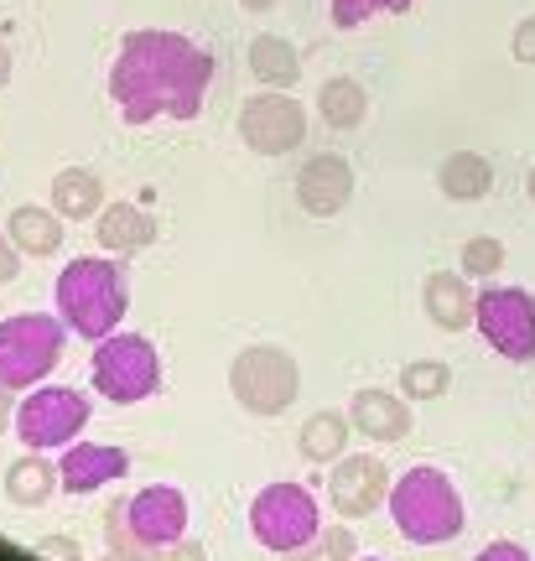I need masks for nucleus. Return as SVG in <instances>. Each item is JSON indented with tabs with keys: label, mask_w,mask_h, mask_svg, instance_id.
<instances>
[{
	"label": "nucleus",
	"mask_w": 535,
	"mask_h": 561,
	"mask_svg": "<svg viewBox=\"0 0 535 561\" xmlns=\"http://www.w3.org/2000/svg\"><path fill=\"white\" fill-rule=\"evenodd\" d=\"M68 348V322L47 312H16L0 318V385L5 390H32L62 364Z\"/></svg>",
	"instance_id": "5"
},
{
	"label": "nucleus",
	"mask_w": 535,
	"mask_h": 561,
	"mask_svg": "<svg viewBox=\"0 0 535 561\" xmlns=\"http://www.w3.org/2000/svg\"><path fill=\"white\" fill-rule=\"evenodd\" d=\"M510 53H515V62L535 68V16H525L515 32H510Z\"/></svg>",
	"instance_id": "30"
},
{
	"label": "nucleus",
	"mask_w": 535,
	"mask_h": 561,
	"mask_svg": "<svg viewBox=\"0 0 535 561\" xmlns=\"http://www.w3.org/2000/svg\"><path fill=\"white\" fill-rule=\"evenodd\" d=\"M53 489H62L58 468L42 458V453H26V458H16L5 468V500L21 504V510H42V504L53 500Z\"/></svg>",
	"instance_id": "22"
},
{
	"label": "nucleus",
	"mask_w": 535,
	"mask_h": 561,
	"mask_svg": "<svg viewBox=\"0 0 535 561\" xmlns=\"http://www.w3.org/2000/svg\"><path fill=\"white\" fill-rule=\"evenodd\" d=\"M417 0H333V26L338 32H354V26H364L369 16H406Z\"/></svg>",
	"instance_id": "28"
},
{
	"label": "nucleus",
	"mask_w": 535,
	"mask_h": 561,
	"mask_svg": "<svg viewBox=\"0 0 535 561\" xmlns=\"http://www.w3.org/2000/svg\"><path fill=\"white\" fill-rule=\"evenodd\" d=\"M474 561H535V557H531V551H525L520 541H489Z\"/></svg>",
	"instance_id": "31"
},
{
	"label": "nucleus",
	"mask_w": 535,
	"mask_h": 561,
	"mask_svg": "<svg viewBox=\"0 0 535 561\" xmlns=\"http://www.w3.org/2000/svg\"><path fill=\"white\" fill-rule=\"evenodd\" d=\"M53 301H58V318L68 322V333L100 343L125 322L130 280H125V271H119L115 261H104V255H79V261L62 265L58 286H53Z\"/></svg>",
	"instance_id": "2"
},
{
	"label": "nucleus",
	"mask_w": 535,
	"mask_h": 561,
	"mask_svg": "<svg viewBox=\"0 0 535 561\" xmlns=\"http://www.w3.org/2000/svg\"><path fill=\"white\" fill-rule=\"evenodd\" d=\"M125 525L151 557H161L167 546H178L187 536V494L172 483H151L136 500H125Z\"/></svg>",
	"instance_id": "12"
},
{
	"label": "nucleus",
	"mask_w": 535,
	"mask_h": 561,
	"mask_svg": "<svg viewBox=\"0 0 535 561\" xmlns=\"http://www.w3.org/2000/svg\"><path fill=\"white\" fill-rule=\"evenodd\" d=\"M474 328L499 359L535 364V297L525 286H483L474 301Z\"/></svg>",
	"instance_id": "8"
},
{
	"label": "nucleus",
	"mask_w": 535,
	"mask_h": 561,
	"mask_svg": "<svg viewBox=\"0 0 535 561\" xmlns=\"http://www.w3.org/2000/svg\"><path fill=\"white\" fill-rule=\"evenodd\" d=\"M214 83V53L182 32H130L110 68V100L125 125L198 121Z\"/></svg>",
	"instance_id": "1"
},
{
	"label": "nucleus",
	"mask_w": 535,
	"mask_h": 561,
	"mask_svg": "<svg viewBox=\"0 0 535 561\" xmlns=\"http://www.w3.org/2000/svg\"><path fill=\"white\" fill-rule=\"evenodd\" d=\"M239 140L255 157H292L307 140V110L286 89H260L255 100L239 104Z\"/></svg>",
	"instance_id": "10"
},
{
	"label": "nucleus",
	"mask_w": 535,
	"mask_h": 561,
	"mask_svg": "<svg viewBox=\"0 0 535 561\" xmlns=\"http://www.w3.org/2000/svg\"><path fill=\"white\" fill-rule=\"evenodd\" d=\"M83 426H89V396L73 390V385H47V390H32V396L16 405V437H21L26 453H53V447H68V442H79Z\"/></svg>",
	"instance_id": "9"
},
{
	"label": "nucleus",
	"mask_w": 535,
	"mask_h": 561,
	"mask_svg": "<svg viewBox=\"0 0 535 561\" xmlns=\"http://www.w3.org/2000/svg\"><path fill=\"white\" fill-rule=\"evenodd\" d=\"M32 551H37L42 561H83V546L73 541V536H42Z\"/></svg>",
	"instance_id": "29"
},
{
	"label": "nucleus",
	"mask_w": 535,
	"mask_h": 561,
	"mask_svg": "<svg viewBox=\"0 0 535 561\" xmlns=\"http://www.w3.org/2000/svg\"><path fill=\"white\" fill-rule=\"evenodd\" d=\"M349 437H354V421L343 416V411H312L297 432V453H301V462L333 468V462L349 453Z\"/></svg>",
	"instance_id": "19"
},
{
	"label": "nucleus",
	"mask_w": 535,
	"mask_h": 561,
	"mask_svg": "<svg viewBox=\"0 0 535 561\" xmlns=\"http://www.w3.org/2000/svg\"><path fill=\"white\" fill-rule=\"evenodd\" d=\"M390 520L411 546H447L463 536L468 525V510H463V494L457 483L432 468V462H417L406 468L396 483H390Z\"/></svg>",
	"instance_id": "3"
},
{
	"label": "nucleus",
	"mask_w": 535,
	"mask_h": 561,
	"mask_svg": "<svg viewBox=\"0 0 535 561\" xmlns=\"http://www.w3.org/2000/svg\"><path fill=\"white\" fill-rule=\"evenodd\" d=\"M318 104H322V121L333 125V130H354V125H364V115H369V94H364V83H354V79H328Z\"/></svg>",
	"instance_id": "24"
},
{
	"label": "nucleus",
	"mask_w": 535,
	"mask_h": 561,
	"mask_svg": "<svg viewBox=\"0 0 535 561\" xmlns=\"http://www.w3.org/2000/svg\"><path fill=\"white\" fill-rule=\"evenodd\" d=\"M94 234L110 255H140V250L157 244V219L136 203H104L100 219H94Z\"/></svg>",
	"instance_id": "17"
},
{
	"label": "nucleus",
	"mask_w": 535,
	"mask_h": 561,
	"mask_svg": "<svg viewBox=\"0 0 535 561\" xmlns=\"http://www.w3.org/2000/svg\"><path fill=\"white\" fill-rule=\"evenodd\" d=\"M354 561H379V557H354Z\"/></svg>",
	"instance_id": "38"
},
{
	"label": "nucleus",
	"mask_w": 535,
	"mask_h": 561,
	"mask_svg": "<svg viewBox=\"0 0 535 561\" xmlns=\"http://www.w3.org/2000/svg\"><path fill=\"white\" fill-rule=\"evenodd\" d=\"M250 73L260 89H292L301 79V53L286 37H255L250 42Z\"/></svg>",
	"instance_id": "23"
},
{
	"label": "nucleus",
	"mask_w": 535,
	"mask_h": 561,
	"mask_svg": "<svg viewBox=\"0 0 535 561\" xmlns=\"http://www.w3.org/2000/svg\"><path fill=\"white\" fill-rule=\"evenodd\" d=\"M318 530H322V510L307 483H265L250 500V536L265 551H276V557L307 546Z\"/></svg>",
	"instance_id": "7"
},
{
	"label": "nucleus",
	"mask_w": 535,
	"mask_h": 561,
	"mask_svg": "<svg viewBox=\"0 0 535 561\" xmlns=\"http://www.w3.org/2000/svg\"><path fill=\"white\" fill-rule=\"evenodd\" d=\"M504 244L494 240V234H474V240H463V250H457V265H463V276L468 280H489L504 271Z\"/></svg>",
	"instance_id": "27"
},
{
	"label": "nucleus",
	"mask_w": 535,
	"mask_h": 561,
	"mask_svg": "<svg viewBox=\"0 0 535 561\" xmlns=\"http://www.w3.org/2000/svg\"><path fill=\"white\" fill-rule=\"evenodd\" d=\"M239 5H244V11H255V16H260V11H271L276 0H239Z\"/></svg>",
	"instance_id": "36"
},
{
	"label": "nucleus",
	"mask_w": 535,
	"mask_h": 561,
	"mask_svg": "<svg viewBox=\"0 0 535 561\" xmlns=\"http://www.w3.org/2000/svg\"><path fill=\"white\" fill-rule=\"evenodd\" d=\"M396 390L406 396V401H442L447 390H453V369L442 359H411L406 369H400Z\"/></svg>",
	"instance_id": "25"
},
{
	"label": "nucleus",
	"mask_w": 535,
	"mask_h": 561,
	"mask_svg": "<svg viewBox=\"0 0 535 561\" xmlns=\"http://www.w3.org/2000/svg\"><path fill=\"white\" fill-rule=\"evenodd\" d=\"M94 390H100L110 405H140L151 401L161 390V359H157V343L146 333H110V339L94 343Z\"/></svg>",
	"instance_id": "6"
},
{
	"label": "nucleus",
	"mask_w": 535,
	"mask_h": 561,
	"mask_svg": "<svg viewBox=\"0 0 535 561\" xmlns=\"http://www.w3.org/2000/svg\"><path fill=\"white\" fill-rule=\"evenodd\" d=\"M390 468L375 458V453H343L333 462V473H328V504H333V515L343 520H364V515H375L379 504L390 500Z\"/></svg>",
	"instance_id": "11"
},
{
	"label": "nucleus",
	"mask_w": 535,
	"mask_h": 561,
	"mask_svg": "<svg viewBox=\"0 0 535 561\" xmlns=\"http://www.w3.org/2000/svg\"><path fill=\"white\" fill-rule=\"evenodd\" d=\"M161 561H208V551H203L198 541H187V536H182L178 546H167V551H161Z\"/></svg>",
	"instance_id": "33"
},
{
	"label": "nucleus",
	"mask_w": 535,
	"mask_h": 561,
	"mask_svg": "<svg viewBox=\"0 0 535 561\" xmlns=\"http://www.w3.org/2000/svg\"><path fill=\"white\" fill-rule=\"evenodd\" d=\"M436 187H442V198H453V203H483L494 193V167H489V157H478V151H453V157H442V167H436Z\"/></svg>",
	"instance_id": "18"
},
{
	"label": "nucleus",
	"mask_w": 535,
	"mask_h": 561,
	"mask_svg": "<svg viewBox=\"0 0 535 561\" xmlns=\"http://www.w3.org/2000/svg\"><path fill=\"white\" fill-rule=\"evenodd\" d=\"M358 557V541L349 525H333V530H318L307 546H297V551H286L281 561H354Z\"/></svg>",
	"instance_id": "26"
},
{
	"label": "nucleus",
	"mask_w": 535,
	"mask_h": 561,
	"mask_svg": "<svg viewBox=\"0 0 535 561\" xmlns=\"http://www.w3.org/2000/svg\"><path fill=\"white\" fill-rule=\"evenodd\" d=\"M119 473H130V453L110 447V442H68L58 462L62 494H94L104 483H115Z\"/></svg>",
	"instance_id": "15"
},
{
	"label": "nucleus",
	"mask_w": 535,
	"mask_h": 561,
	"mask_svg": "<svg viewBox=\"0 0 535 561\" xmlns=\"http://www.w3.org/2000/svg\"><path fill=\"white\" fill-rule=\"evenodd\" d=\"M229 396L250 416H286L301 396V364L281 343H244L229 364Z\"/></svg>",
	"instance_id": "4"
},
{
	"label": "nucleus",
	"mask_w": 535,
	"mask_h": 561,
	"mask_svg": "<svg viewBox=\"0 0 535 561\" xmlns=\"http://www.w3.org/2000/svg\"><path fill=\"white\" fill-rule=\"evenodd\" d=\"M349 421H354V437L379 442V447H396V442L411 437V401L400 390H385V385H364L349 401Z\"/></svg>",
	"instance_id": "14"
},
{
	"label": "nucleus",
	"mask_w": 535,
	"mask_h": 561,
	"mask_svg": "<svg viewBox=\"0 0 535 561\" xmlns=\"http://www.w3.org/2000/svg\"><path fill=\"white\" fill-rule=\"evenodd\" d=\"M5 83H11V47L0 42V89H5Z\"/></svg>",
	"instance_id": "35"
},
{
	"label": "nucleus",
	"mask_w": 535,
	"mask_h": 561,
	"mask_svg": "<svg viewBox=\"0 0 535 561\" xmlns=\"http://www.w3.org/2000/svg\"><path fill=\"white\" fill-rule=\"evenodd\" d=\"M11 240H16L21 255H58L62 250V214L58 208H42V203H21V208H11Z\"/></svg>",
	"instance_id": "20"
},
{
	"label": "nucleus",
	"mask_w": 535,
	"mask_h": 561,
	"mask_svg": "<svg viewBox=\"0 0 535 561\" xmlns=\"http://www.w3.org/2000/svg\"><path fill=\"white\" fill-rule=\"evenodd\" d=\"M474 301H478V291L468 286L463 271H432V276L421 280V312L442 333H463L474 322Z\"/></svg>",
	"instance_id": "16"
},
{
	"label": "nucleus",
	"mask_w": 535,
	"mask_h": 561,
	"mask_svg": "<svg viewBox=\"0 0 535 561\" xmlns=\"http://www.w3.org/2000/svg\"><path fill=\"white\" fill-rule=\"evenodd\" d=\"M11 421H16V411H11V390H5V385H0V432H5V426H11Z\"/></svg>",
	"instance_id": "34"
},
{
	"label": "nucleus",
	"mask_w": 535,
	"mask_h": 561,
	"mask_svg": "<svg viewBox=\"0 0 535 561\" xmlns=\"http://www.w3.org/2000/svg\"><path fill=\"white\" fill-rule=\"evenodd\" d=\"M525 193H531V203H535V167H531V178H525Z\"/></svg>",
	"instance_id": "37"
},
{
	"label": "nucleus",
	"mask_w": 535,
	"mask_h": 561,
	"mask_svg": "<svg viewBox=\"0 0 535 561\" xmlns=\"http://www.w3.org/2000/svg\"><path fill=\"white\" fill-rule=\"evenodd\" d=\"M16 276H21V250H16V240L0 229V286H5V280H16Z\"/></svg>",
	"instance_id": "32"
},
{
	"label": "nucleus",
	"mask_w": 535,
	"mask_h": 561,
	"mask_svg": "<svg viewBox=\"0 0 535 561\" xmlns=\"http://www.w3.org/2000/svg\"><path fill=\"white\" fill-rule=\"evenodd\" d=\"M53 208L62 219H100L104 208V182L89 167H62L53 178Z\"/></svg>",
	"instance_id": "21"
},
{
	"label": "nucleus",
	"mask_w": 535,
	"mask_h": 561,
	"mask_svg": "<svg viewBox=\"0 0 535 561\" xmlns=\"http://www.w3.org/2000/svg\"><path fill=\"white\" fill-rule=\"evenodd\" d=\"M354 203V167L338 157V151H318V157L301 161L297 172V208L312 219H338L343 208Z\"/></svg>",
	"instance_id": "13"
}]
</instances>
